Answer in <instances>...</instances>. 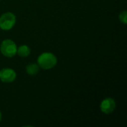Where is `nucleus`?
<instances>
[{"instance_id":"1","label":"nucleus","mask_w":127,"mask_h":127,"mask_svg":"<svg viewBox=\"0 0 127 127\" xmlns=\"http://www.w3.org/2000/svg\"><path fill=\"white\" fill-rule=\"evenodd\" d=\"M37 63H38V65L40 68H42V69L48 70L54 68L56 65L57 63V60L56 56L52 53L45 52V53H42L39 56L37 59Z\"/></svg>"},{"instance_id":"2","label":"nucleus","mask_w":127,"mask_h":127,"mask_svg":"<svg viewBox=\"0 0 127 127\" xmlns=\"http://www.w3.org/2000/svg\"><path fill=\"white\" fill-rule=\"evenodd\" d=\"M1 53L7 57H13L16 55L17 47L16 43L11 39L4 40L0 45Z\"/></svg>"},{"instance_id":"3","label":"nucleus","mask_w":127,"mask_h":127,"mask_svg":"<svg viewBox=\"0 0 127 127\" xmlns=\"http://www.w3.org/2000/svg\"><path fill=\"white\" fill-rule=\"evenodd\" d=\"M16 23V16L11 12L3 13L0 16V28L4 31L10 30Z\"/></svg>"},{"instance_id":"4","label":"nucleus","mask_w":127,"mask_h":127,"mask_svg":"<svg viewBox=\"0 0 127 127\" xmlns=\"http://www.w3.org/2000/svg\"><path fill=\"white\" fill-rule=\"evenodd\" d=\"M16 78V73L9 68H3L0 71V80L3 83H11Z\"/></svg>"},{"instance_id":"5","label":"nucleus","mask_w":127,"mask_h":127,"mask_svg":"<svg viewBox=\"0 0 127 127\" xmlns=\"http://www.w3.org/2000/svg\"><path fill=\"white\" fill-rule=\"evenodd\" d=\"M116 107V103L112 97L104 99L100 103V110L104 114H110L114 112Z\"/></svg>"},{"instance_id":"6","label":"nucleus","mask_w":127,"mask_h":127,"mask_svg":"<svg viewBox=\"0 0 127 127\" xmlns=\"http://www.w3.org/2000/svg\"><path fill=\"white\" fill-rule=\"evenodd\" d=\"M16 54H18V55L22 57H27L31 54V49L28 46L23 45L17 48Z\"/></svg>"},{"instance_id":"7","label":"nucleus","mask_w":127,"mask_h":127,"mask_svg":"<svg viewBox=\"0 0 127 127\" xmlns=\"http://www.w3.org/2000/svg\"><path fill=\"white\" fill-rule=\"evenodd\" d=\"M26 71L31 76L36 75L39 71V65L35 63L29 64L26 66Z\"/></svg>"},{"instance_id":"8","label":"nucleus","mask_w":127,"mask_h":127,"mask_svg":"<svg viewBox=\"0 0 127 127\" xmlns=\"http://www.w3.org/2000/svg\"><path fill=\"white\" fill-rule=\"evenodd\" d=\"M119 19H120V21L122 22V23H124V24H127V12L126 10H124V11H122L121 13H120V15H119Z\"/></svg>"},{"instance_id":"9","label":"nucleus","mask_w":127,"mask_h":127,"mask_svg":"<svg viewBox=\"0 0 127 127\" xmlns=\"http://www.w3.org/2000/svg\"><path fill=\"white\" fill-rule=\"evenodd\" d=\"M1 113L0 112V121H1Z\"/></svg>"}]
</instances>
